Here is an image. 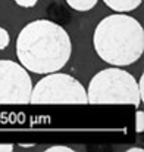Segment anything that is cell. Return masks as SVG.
Returning <instances> with one entry per match:
<instances>
[{"instance_id":"cell-6","label":"cell","mask_w":144,"mask_h":152,"mask_svg":"<svg viewBox=\"0 0 144 152\" xmlns=\"http://www.w3.org/2000/svg\"><path fill=\"white\" fill-rule=\"evenodd\" d=\"M112 10L116 12H130L141 4V0H103Z\"/></svg>"},{"instance_id":"cell-7","label":"cell","mask_w":144,"mask_h":152,"mask_svg":"<svg viewBox=\"0 0 144 152\" xmlns=\"http://www.w3.org/2000/svg\"><path fill=\"white\" fill-rule=\"evenodd\" d=\"M98 0H66V3L75 9V10H80V12H87L90 9H93L97 4Z\"/></svg>"},{"instance_id":"cell-2","label":"cell","mask_w":144,"mask_h":152,"mask_svg":"<svg viewBox=\"0 0 144 152\" xmlns=\"http://www.w3.org/2000/svg\"><path fill=\"white\" fill-rule=\"evenodd\" d=\"M93 45L104 62L116 66L131 65L143 55L144 30L132 16L109 15L96 27Z\"/></svg>"},{"instance_id":"cell-11","label":"cell","mask_w":144,"mask_h":152,"mask_svg":"<svg viewBox=\"0 0 144 152\" xmlns=\"http://www.w3.org/2000/svg\"><path fill=\"white\" fill-rule=\"evenodd\" d=\"M57 151H62V152H72L71 148H68V146H51V148H48L47 152H57Z\"/></svg>"},{"instance_id":"cell-3","label":"cell","mask_w":144,"mask_h":152,"mask_svg":"<svg viewBox=\"0 0 144 152\" xmlns=\"http://www.w3.org/2000/svg\"><path fill=\"white\" fill-rule=\"evenodd\" d=\"M88 103H128L140 106L143 102L135 78L118 68H107L91 78L88 92Z\"/></svg>"},{"instance_id":"cell-4","label":"cell","mask_w":144,"mask_h":152,"mask_svg":"<svg viewBox=\"0 0 144 152\" xmlns=\"http://www.w3.org/2000/svg\"><path fill=\"white\" fill-rule=\"evenodd\" d=\"M30 103H88L87 90L69 74L50 72L31 90Z\"/></svg>"},{"instance_id":"cell-9","label":"cell","mask_w":144,"mask_h":152,"mask_svg":"<svg viewBox=\"0 0 144 152\" xmlns=\"http://www.w3.org/2000/svg\"><path fill=\"white\" fill-rule=\"evenodd\" d=\"M144 130V114L143 111H138L137 112V132L141 133Z\"/></svg>"},{"instance_id":"cell-12","label":"cell","mask_w":144,"mask_h":152,"mask_svg":"<svg viewBox=\"0 0 144 152\" xmlns=\"http://www.w3.org/2000/svg\"><path fill=\"white\" fill-rule=\"evenodd\" d=\"M138 83V92H140V98H141V102L144 101V77L141 75V78H140V81H137Z\"/></svg>"},{"instance_id":"cell-5","label":"cell","mask_w":144,"mask_h":152,"mask_svg":"<svg viewBox=\"0 0 144 152\" xmlns=\"http://www.w3.org/2000/svg\"><path fill=\"white\" fill-rule=\"evenodd\" d=\"M31 77L18 62L0 59V105L30 103Z\"/></svg>"},{"instance_id":"cell-1","label":"cell","mask_w":144,"mask_h":152,"mask_svg":"<svg viewBox=\"0 0 144 152\" xmlns=\"http://www.w3.org/2000/svg\"><path fill=\"white\" fill-rule=\"evenodd\" d=\"M72 53L69 34L56 22L37 19L27 24L16 39V55L21 65L35 74L62 69Z\"/></svg>"},{"instance_id":"cell-8","label":"cell","mask_w":144,"mask_h":152,"mask_svg":"<svg viewBox=\"0 0 144 152\" xmlns=\"http://www.w3.org/2000/svg\"><path fill=\"white\" fill-rule=\"evenodd\" d=\"M9 42H10V39H9V33H7L4 28L0 27V50L6 49V48L9 46Z\"/></svg>"},{"instance_id":"cell-13","label":"cell","mask_w":144,"mask_h":152,"mask_svg":"<svg viewBox=\"0 0 144 152\" xmlns=\"http://www.w3.org/2000/svg\"><path fill=\"white\" fill-rule=\"evenodd\" d=\"M13 151V145L10 143H0V152H12Z\"/></svg>"},{"instance_id":"cell-10","label":"cell","mask_w":144,"mask_h":152,"mask_svg":"<svg viewBox=\"0 0 144 152\" xmlns=\"http://www.w3.org/2000/svg\"><path fill=\"white\" fill-rule=\"evenodd\" d=\"M15 1H16V4H19L22 7H33L37 4L38 0H15Z\"/></svg>"}]
</instances>
